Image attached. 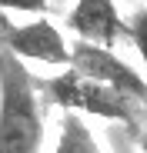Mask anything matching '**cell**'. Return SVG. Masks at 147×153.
Returning a JSON list of instances; mask_svg holds the SVG:
<instances>
[{"instance_id":"obj_1","label":"cell","mask_w":147,"mask_h":153,"mask_svg":"<svg viewBox=\"0 0 147 153\" xmlns=\"http://www.w3.org/2000/svg\"><path fill=\"white\" fill-rule=\"evenodd\" d=\"M44 113L34 76L20 60L0 50V153H40Z\"/></svg>"},{"instance_id":"obj_2","label":"cell","mask_w":147,"mask_h":153,"mask_svg":"<svg viewBox=\"0 0 147 153\" xmlns=\"http://www.w3.org/2000/svg\"><path fill=\"white\" fill-rule=\"evenodd\" d=\"M44 97L47 103L60 107L64 113H77V117H100V120H114V123H124L127 130L140 133V103L127 100L124 93H117L110 87H100L94 80H84L77 73H54L47 76V80L34 83Z\"/></svg>"},{"instance_id":"obj_3","label":"cell","mask_w":147,"mask_h":153,"mask_svg":"<svg viewBox=\"0 0 147 153\" xmlns=\"http://www.w3.org/2000/svg\"><path fill=\"white\" fill-rule=\"evenodd\" d=\"M67 53H70L67 57L70 73L84 76V80H94L100 87H110L117 93H124L127 100H134V103H144L147 100L144 76L127 60H120L114 50L97 47V43H84V40H74V43H67Z\"/></svg>"},{"instance_id":"obj_4","label":"cell","mask_w":147,"mask_h":153,"mask_svg":"<svg viewBox=\"0 0 147 153\" xmlns=\"http://www.w3.org/2000/svg\"><path fill=\"white\" fill-rule=\"evenodd\" d=\"M0 50H7L14 60H34V63H47V67H67V40L64 33L54 27L50 20H30L23 27H10L0 20Z\"/></svg>"},{"instance_id":"obj_5","label":"cell","mask_w":147,"mask_h":153,"mask_svg":"<svg viewBox=\"0 0 147 153\" xmlns=\"http://www.w3.org/2000/svg\"><path fill=\"white\" fill-rule=\"evenodd\" d=\"M67 30H74L77 40H84V43H97L107 50L117 40L130 37L114 0H77L67 13Z\"/></svg>"},{"instance_id":"obj_6","label":"cell","mask_w":147,"mask_h":153,"mask_svg":"<svg viewBox=\"0 0 147 153\" xmlns=\"http://www.w3.org/2000/svg\"><path fill=\"white\" fill-rule=\"evenodd\" d=\"M54 153H104L97 146L90 126L84 123V117L77 113H64L60 117V137H57V150Z\"/></svg>"},{"instance_id":"obj_7","label":"cell","mask_w":147,"mask_h":153,"mask_svg":"<svg viewBox=\"0 0 147 153\" xmlns=\"http://www.w3.org/2000/svg\"><path fill=\"white\" fill-rule=\"evenodd\" d=\"M0 10H20V13L44 17L47 10H50V0H0Z\"/></svg>"}]
</instances>
